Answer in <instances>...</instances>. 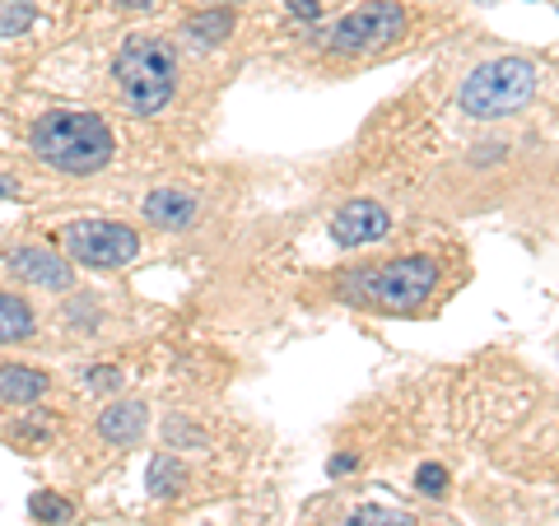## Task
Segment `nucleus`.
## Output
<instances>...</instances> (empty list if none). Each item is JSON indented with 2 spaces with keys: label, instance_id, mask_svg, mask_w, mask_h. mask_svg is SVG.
<instances>
[{
  "label": "nucleus",
  "instance_id": "nucleus-1",
  "mask_svg": "<svg viewBox=\"0 0 559 526\" xmlns=\"http://www.w3.org/2000/svg\"><path fill=\"white\" fill-rule=\"evenodd\" d=\"M28 150L38 154L47 168L70 172V178H90L112 164V127L98 112H80V108H57L43 112L28 131Z\"/></svg>",
  "mask_w": 559,
  "mask_h": 526
},
{
  "label": "nucleus",
  "instance_id": "nucleus-2",
  "mask_svg": "<svg viewBox=\"0 0 559 526\" xmlns=\"http://www.w3.org/2000/svg\"><path fill=\"white\" fill-rule=\"evenodd\" d=\"M112 75H117V89L127 98V108L135 117H154L168 108L173 89H178V57H173V47L164 38L135 33V38L121 43Z\"/></svg>",
  "mask_w": 559,
  "mask_h": 526
},
{
  "label": "nucleus",
  "instance_id": "nucleus-3",
  "mask_svg": "<svg viewBox=\"0 0 559 526\" xmlns=\"http://www.w3.org/2000/svg\"><path fill=\"white\" fill-rule=\"evenodd\" d=\"M532 94H536V65L527 57H499V61H485L480 70L466 75L462 108L480 121H495V117L527 108Z\"/></svg>",
  "mask_w": 559,
  "mask_h": 526
},
{
  "label": "nucleus",
  "instance_id": "nucleus-4",
  "mask_svg": "<svg viewBox=\"0 0 559 526\" xmlns=\"http://www.w3.org/2000/svg\"><path fill=\"white\" fill-rule=\"evenodd\" d=\"M433 261L429 256H401L382 271H359L355 279H345L341 294L345 303H382V308H415L425 303L433 289Z\"/></svg>",
  "mask_w": 559,
  "mask_h": 526
},
{
  "label": "nucleus",
  "instance_id": "nucleus-5",
  "mask_svg": "<svg viewBox=\"0 0 559 526\" xmlns=\"http://www.w3.org/2000/svg\"><path fill=\"white\" fill-rule=\"evenodd\" d=\"M140 252V234L131 224H117V219H75L66 224V256L80 261V266H94V271H117L135 261Z\"/></svg>",
  "mask_w": 559,
  "mask_h": 526
},
{
  "label": "nucleus",
  "instance_id": "nucleus-6",
  "mask_svg": "<svg viewBox=\"0 0 559 526\" xmlns=\"http://www.w3.org/2000/svg\"><path fill=\"white\" fill-rule=\"evenodd\" d=\"M401 28H406V10H401L396 0H369V5L349 10L345 20L331 28V51L359 57V51L388 47L392 38H401Z\"/></svg>",
  "mask_w": 559,
  "mask_h": 526
},
{
  "label": "nucleus",
  "instance_id": "nucleus-7",
  "mask_svg": "<svg viewBox=\"0 0 559 526\" xmlns=\"http://www.w3.org/2000/svg\"><path fill=\"white\" fill-rule=\"evenodd\" d=\"M388 229H392V215L378 201H349L336 210V219H331V238H336L341 248H369V242L388 238Z\"/></svg>",
  "mask_w": 559,
  "mask_h": 526
},
{
  "label": "nucleus",
  "instance_id": "nucleus-8",
  "mask_svg": "<svg viewBox=\"0 0 559 526\" xmlns=\"http://www.w3.org/2000/svg\"><path fill=\"white\" fill-rule=\"evenodd\" d=\"M5 266L14 279H24V285H38V289H70V279H75V271H70V261H61L57 252L47 248H14L5 256Z\"/></svg>",
  "mask_w": 559,
  "mask_h": 526
},
{
  "label": "nucleus",
  "instance_id": "nucleus-9",
  "mask_svg": "<svg viewBox=\"0 0 559 526\" xmlns=\"http://www.w3.org/2000/svg\"><path fill=\"white\" fill-rule=\"evenodd\" d=\"M145 219L159 229H191L197 224V196L182 187H159L145 196Z\"/></svg>",
  "mask_w": 559,
  "mask_h": 526
},
{
  "label": "nucleus",
  "instance_id": "nucleus-10",
  "mask_svg": "<svg viewBox=\"0 0 559 526\" xmlns=\"http://www.w3.org/2000/svg\"><path fill=\"white\" fill-rule=\"evenodd\" d=\"M145 406L140 401H117V406H108L98 415V438L103 443H112V447H127V443H135L140 433H145Z\"/></svg>",
  "mask_w": 559,
  "mask_h": 526
},
{
  "label": "nucleus",
  "instance_id": "nucleus-11",
  "mask_svg": "<svg viewBox=\"0 0 559 526\" xmlns=\"http://www.w3.org/2000/svg\"><path fill=\"white\" fill-rule=\"evenodd\" d=\"M38 396H47V373L28 363H0V401L5 406H33Z\"/></svg>",
  "mask_w": 559,
  "mask_h": 526
},
{
  "label": "nucleus",
  "instance_id": "nucleus-12",
  "mask_svg": "<svg viewBox=\"0 0 559 526\" xmlns=\"http://www.w3.org/2000/svg\"><path fill=\"white\" fill-rule=\"evenodd\" d=\"M33 331H38L33 308L24 303L20 294L0 289V345H24V340H33Z\"/></svg>",
  "mask_w": 559,
  "mask_h": 526
},
{
  "label": "nucleus",
  "instance_id": "nucleus-13",
  "mask_svg": "<svg viewBox=\"0 0 559 526\" xmlns=\"http://www.w3.org/2000/svg\"><path fill=\"white\" fill-rule=\"evenodd\" d=\"M229 33H234V14L229 10H205V14H191V20L182 24V38L191 47H219Z\"/></svg>",
  "mask_w": 559,
  "mask_h": 526
},
{
  "label": "nucleus",
  "instance_id": "nucleus-14",
  "mask_svg": "<svg viewBox=\"0 0 559 526\" xmlns=\"http://www.w3.org/2000/svg\"><path fill=\"white\" fill-rule=\"evenodd\" d=\"M150 494L154 499H164V494H178V489L187 485V466L178 457H154L150 462Z\"/></svg>",
  "mask_w": 559,
  "mask_h": 526
},
{
  "label": "nucleus",
  "instance_id": "nucleus-15",
  "mask_svg": "<svg viewBox=\"0 0 559 526\" xmlns=\"http://www.w3.org/2000/svg\"><path fill=\"white\" fill-rule=\"evenodd\" d=\"M33 20H38L33 0H0V38H20L33 28Z\"/></svg>",
  "mask_w": 559,
  "mask_h": 526
},
{
  "label": "nucleus",
  "instance_id": "nucleus-16",
  "mask_svg": "<svg viewBox=\"0 0 559 526\" xmlns=\"http://www.w3.org/2000/svg\"><path fill=\"white\" fill-rule=\"evenodd\" d=\"M28 513H33V522L57 526V522H70V517H75V507H70V499H61V494H47V489H38V494L28 499Z\"/></svg>",
  "mask_w": 559,
  "mask_h": 526
},
{
  "label": "nucleus",
  "instance_id": "nucleus-17",
  "mask_svg": "<svg viewBox=\"0 0 559 526\" xmlns=\"http://www.w3.org/2000/svg\"><path fill=\"white\" fill-rule=\"evenodd\" d=\"M415 485H419V494H429V499H443L448 494V470L433 462V466H419L415 470Z\"/></svg>",
  "mask_w": 559,
  "mask_h": 526
},
{
  "label": "nucleus",
  "instance_id": "nucleus-18",
  "mask_svg": "<svg viewBox=\"0 0 559 526\" xmlns=\"http://www.w3.org/2000/svg\"><path fill=\"white\" fill-rule=\"evenodd\" d=\"M84 387H90V392H112V387H121V373H117V368H108V363L90 368V373H84Z\"/></svg>",
  "mask_w": 559,
  "mask_h": 526
},
{
  "label": "nucleus",
  "instance_id": "nucleus-19",
  "mask_svg": "<svg viewBox=\"0 0 559 526\" xmlns=\"http://www.w3.org/2000/svg\"><path fill=\"white\" fill-rule=\"evenodd\" d=\"M289 10L299 14V20H318V14H322V0H289Z\"/></svg>",
  "mask_w": 559,
  "mask_h": 526
},
{
  "label": "nucleus",
  "instance_id": "nucleus-20",
  "mask_svg": "<svg viewBox=\"0 0 559 526\" xmlns=\"http://www.w3.org/2000/svg\"><path fill=\"white\" fill-rule=\"evenodd\" d=\"M359 462L349 457V452H341V457H331V476H345V470H355Z\"/></svg>",
  "mask_w": 559,
  "mask_h": 526
},
{
  "label": "nucleus",
  "instance_id": "nucleus-21",
  "mask_svg": "<svg viewBox=\"0 0 559 526\" xmlns=\"http://www.w3.org/2000/svg\"><path fill=\"white\" fill-rule=\"evenodd\" d=\"M0 201H20V182H14V178H0Z\"/></svg>",
  "mask_w": 559,
  "mask_h": 526
},
{
  "label": "nucleus",
  "instance_id": "nucleus-22",
  "mask_svg": "<svg viewBox=\"0 0 559 526\" xmlns=\"http://www.w3.org/2000/svg\"><path fill=\"white\" fill-rule=\"evenodd\" d=\"M117 5H121V10H150L154 0H117Z\"/></svg>",
  "mask_w": 559,
  "mask_h": 526
},
{
  "label": "nucleus",
  "instance_id": "nucleus-23",
  "mask_svg": "<svg viewBox=\"0 0 559 526\" xmlns=\"http://www.w3.org/2000/svg\"><path fill=\"white\" fill-rule=\"evenodd\" d=\"M382 526H411L406 517H388V522H382Z\"/></svg>",
  "mask_w": 559,
  "mask_h": 526
}]
</instances>
